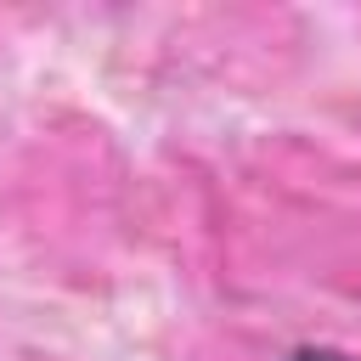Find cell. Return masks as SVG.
Here are the masks:
<instances>
[{"label":"cell","mask_w":361,"mask_h":361,"mask_svg":"<svg viewBox=\"0 0 361 361\" xmlns=\"http://www.w3.org/2000/svg\"><path fill=\"white\" fill-rule=\"evenodd\" d=\"M288 361H355V355H344V350H293Z\"/></svg>","instance_id":"1"}]
</instances>
